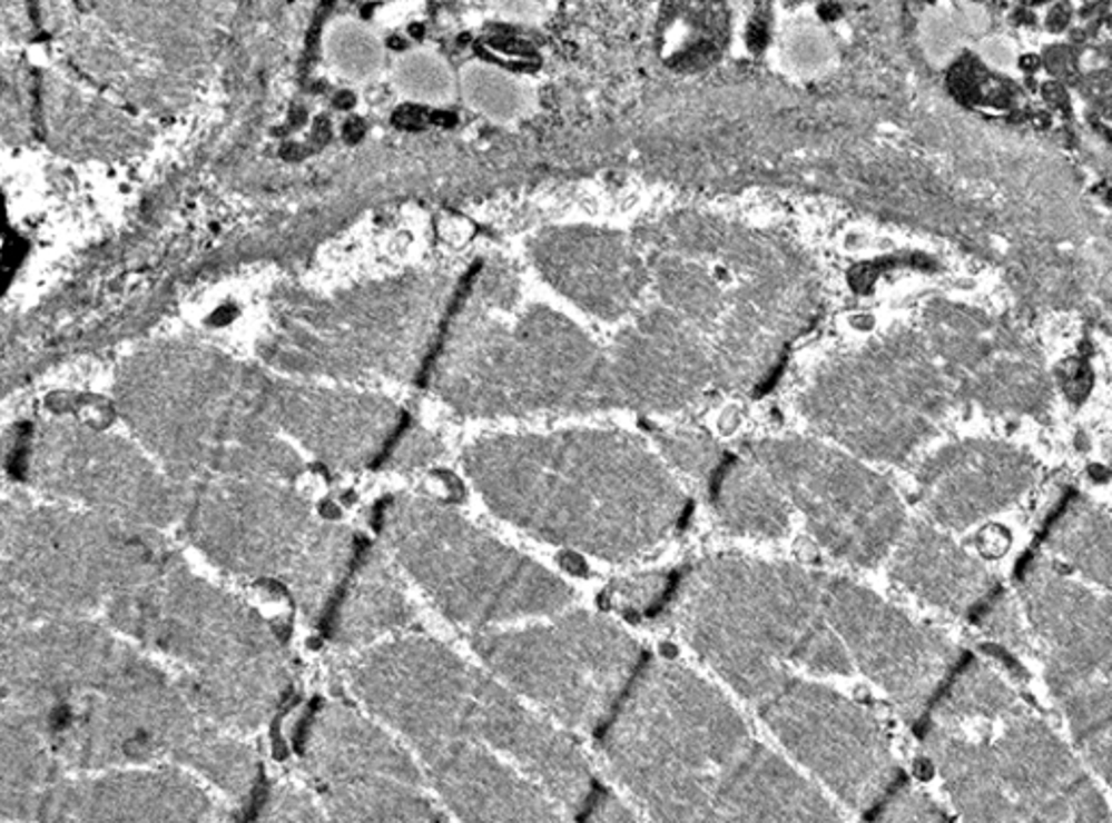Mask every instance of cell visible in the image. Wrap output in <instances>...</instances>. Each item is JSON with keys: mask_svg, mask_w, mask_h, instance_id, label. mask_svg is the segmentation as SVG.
I'll return each instance as SVG.
<instances>
[{"mask_svg": "<svg viewBox=\"0 0 1112 823\" xmlns=\"http://www.w3.org/2000/svg\"><path fill=\"white\" fill-rule=\"evenodd\" d=\"M175 552L157 528L7 492L0 524L2 628L102 615Z\"/></svg>", "mask_w": 1112, "mask_h": 823, "instance_id": "obj_9", "label": "cell"}, {"mask_svg": "<svg viewBox=\"0 0 1112 823\" xmlns=\"http://www.w3.org/2000/svg\"><path fill=\"white\" fill-rule=\"evenodd\" d=\"M1039 472L1034 458L1008 444L958 442L919 465L917 500L928 522L963 533L1020 503L1036 485Z\"/></svg>", "mask_w": 1112, "mask_h": 823, "instance_id": "obj_21", "label": "cell"}, {"mask_svg": "<svg viewBox=\"0 0 1112 823\" xmlns=\"http://www.w3.org/2000/svg\"><path fill=\"white\" fill-rule=\"evenodd\" d=\"M483 665L570 731L600 728L641 665V647L609 617L572 611L543 624L472 635Z\"/></svg>", "mask_w": 1112, "mask_h": 823, "instance_id": "obj_13", "label": "cell"}, {"mask_svg": "<svg viewBox=\"0 0 1112 823\" xmlns=\"http://www.w3.org/2000/svg\"><path fill=\"white\" fill-rule=\"evenodd\" d=\"M264 400L289 437L337 472L378 467L394 446L398 413L381 400L303 387H269Z\"/></svg>", "mask_w": 1112, "mask_h": 823, "instance_id": "obj_24", "label": "cell"}, {"mask_svg": "<svg viewBox=\"0 0 1112 823\" xmlns=\"http://www.w3.org/2000/svg\"><path fill=\"white\" fill-rule=\"evenodd\" d=\"M826 615L865 678L878 686L906 722L922 720L958 665L961 652L858 583L821 574Z\"/></svg>", "mask_w": 1112, "mask_h": 823, "instance_id": "obj_18", "label": "cell"}, {"mask_svg": "<svg viewBox=\"0 0 1112 823\" xmlns=\"http://www.w3.org/2000/svg\"><path fill=\"white\" fill-rule=\"evenodd\" d=\"M659 455L671 467L676 478L693 489H707L712 476L721 472V450L707 435L673 433L659 437Z\"/></svg>", "mask_w": 1112, "mask_h": 823, "instance_id": "obj_34", "label": "cell"}, {"mask_svg": "<svg viewBox=\"0 0 1112 823\" xmlns=\"http://www.w3.org/2000/svg\"><path fill=\"white\" fill-rule=\"evenodd\" d=\"M880 822H945V811L924 791L902 784L890 789L878 809Z\"/></svg>", "mask_w": 1112, "mask_h": 823, "instance_id": "obj_37", "label": "cell"}, {"mask_svg": "<svg viewBox=\"0 0 1112 823\" xmlns=\"http://www.w3.org/2000/svg\"><path fill=\"white\" fill-rule=\"evenodd\" d=\"M440 391L470 415L589 413L618 405L609 359L550 311L463 335L440 374Z\"/></svg>", "mask_w": 1112, "mask_h": 823, "instance_id": "obj_12", "label": "cell"}, {"mask_svg": "<svg viewBox=\"0 0 1112 823\" xmlns=\"http://www.w3.org/2000/svg\"><path fill=\"white\" fill-rule=\"evenodd\" d=\"M757 708L791 758L847 811L876 809L895 786L889 734L865 706L830 686L794 676Z\"/></svg>", "mask_w": 1112, "mask_h": 823, "instance_id": "obj_17", "label": "cell"}, {"mask_svg": "<svg viewBox=\"0 0 1112 823\" xmlns=\"http://www.w3.org/2000/svg\"><path fill=\"white\" fill-rule=\"evenodd\" d=\"M748 457L769 472L815 542L835 558L852 567H876L889 558L908 522L883 474L806 437L758 442Z\"/></svg>", "mask_w": 1112, "mask_h": 823, "instance_id": "obj_15", "label": "cell"}, {"mask_svg": "<svg viewBox=\"0 0 1112 823\" xmlns=\"http://www.w3.org/2000/svg\"><path fill=\"white\" fill-rule=\"evenodd\" d=\"M587 817L591 822H634L637 811H632L613 793H600L596 800L589 802Z\"/></svg>", "mask_w": 1112, "mask_h": 823, "instance_id": "obj_41", "label": "cell"}, {"mask_svg": "<svg viewBox=\"0 0 1112 823\" xmlns=\"http://www.w3.org/2000/svg\"><path fill=\"white\" fill-rule=\"evenodd\" d=\"M463 465L491 513L537 539L630 561L678 528L687 496L661 455L622 430L498 435Z\"/></svg>", "mask_w": 1112, "mask_h": 823, "instance_id": "obj_3", "label": "cell"}, {"mask_svg": "<svg viewBox=\"0 0 1112 823\" xmlns=\"http://www.w3.org/2000/svg\"><path fill=\"white\" fill-rule=\"evenodd\" d=\"M924 752L967 822H1109L1095 777L1006 674L967 661L928 708Z\"/></svg>", "mask_w": 1112, "mask_h": 823, "instance_id": "obj_5", "label": "cell"}, {"mask_svg": "<svg viewBox=\"0 0 1112 823\" xmlns=\"http://www.w3.org/2000/svg\"><path fill=\"white\" fill-rule=\"evenodd\" d=\"M669 626L712 672L757 706L804 672H856L826 608L821 574L791 563L712 556L680 581Z\"/></svg>", "mask_w": 1112, "mask_h": 823, "instance_id": "obj_7", "label": "cell"}, {"mask_svg": "<svg viewBox=\"0 0 1112 823\" xmlns=\"http://www.w3.org/2000/svg\"><path fill=\"white\" fill-rule=\"evenodd\" d=\"M68 774L52 747L18 708L0 704V822Z\"/></svg>", "mask_w": 1112, "mask_h": 823, "instance_id": "obj_33", "label": "cell"}, {"mask_svg": "<svg viewBox=\"0 0 1112 823\" xmlns=\"http://www.w3.org/2000/svg\"><path fill=\"white\" fill-rule=\"evenodd\" d=\"M669 581L666 574H637L628 576L611 585L609 602L620 611L643 613L659 604V599L668 592Z\"/></svg>", "mask_w": 1112, "mask_h": 823, "instance_id": "obj_38", "label": "cell"}, {"mask_svg": "<svg viewBox=\"0 0 1112 823\" xmlns=\"http://www.w3.org/2000/svg\"><path fill=\"white\" fill-rule=\"evenodd\" d=\"M600 756L657 822H842L846 809L760 743L739 711L676 661L632 681Z\"/></svg>", "mask_w": 1112, "mask_h": 823, "instance_id": "obj_2", "label": "cell"}, {"mask_svg": "<svg viewBox=\"0 0 1112 823\" xmlns=\"http://www.w3.org/2000/svg\"><path fill=\"white\" fill-rule=\"evenodd\" d=\"M1015 585L1043 672L1112 678L1111 594L1045 549L1025 558Z\"/></svg>", "mask_w": 1112, "mask_h": 823, "instance_id": "obj_20", "label": "cell"}, {"mask_svg": "<svg viewBox=\"0 0 1112 823\" xmlns=\"http://www.w3.org/2000/svg\"><path fill=\"white\" fill-rule=\"evenodd\" d=\"M800 409L815 430L854 455L902 463L928 439L941 398L917 350L889 341L819 367L801 391Z\"/></svg>", "mask_w": 1112, "mask_h": 823, "instance_id": "obj_14", "label": "cell"}, {"mask_svg": "<svg viewBox=\"0 0 1112 823\" xmlns=\"http://www.w3.org/2000/svg\"><path fill=\"white\" fill-rule=\"evenodd\" d=\"M974 622L988 639L1002 645L1006 652L1030 654L1034 650V639L1020 599L1002 594L1000 589H995L974 611Z\"/></svg>", "mask_w": 1112, "mask_h": 823, "instance_id": "obj_35", "label": "cell"}, {"mask_svg": "<svg viewBox=\"0 0 1112 823\" xmlns=\"http://www.w3.org/2000/svg\"><path fill=\"white\" fill-rule=\"evenodd\" d=\"M543 276L580 309L620 318L641 289V266L632 248L611 232L591 229L554 230L539 241Z\"/></svg>", "mask_w": 1112, "mask_h": 823, "instance_id": "obj_26", "label": "cell"}, {"mask_svg": "<svg viewBox=\"0 0 1112 823\" xmlns=\"http://www.w3.org/2000/svg\"><path fill=\"white\" fill-rule=\"evenodd\" d=\"M326 615L331 647L348 658L376 643L409 635L420 622L417 608L385 548L358 549L355 565Z\"/></svg>", "mask_w": 1112, "mask_h": 823, "instance_id": "obj_27", "label": "cell"}, {"mask_svg": "<svg viewBox=\"0 0 1112 823\" xmlns=\"http://www.w3.org/2000/svg\"><path fill=\"white\" fill-rule=\"evenodd\" d=\"M102 619L159 658L194 706L235 734L262 731L294 691V661L266 617L175 552Z\"/></svg>", "mask_w": 1112, "mask_h": 823, "instance_id": "obj_6", "label": "cell"}, {"mask_svg": "<svg viewBox=\"0 0 1112 823\" xmlns=\"http://www.w3.org/2000/svg\"><path fill=\"white\" fill-rule=\"evenodd\" d=\"M1043 674L1082 763L1112 793V678Z\"/></svg>", "mask_w": 1112, "mask_h": 823, "instance_id": "obj_30", "label": "cell"}, {"mask_svg": "<svg viewBox=\"0 0 1112 823\" xmlns=\"http://www.w3.org/2000/svg\"><path fill=\"white\" fill-rule=\"evenodd\" d=\"M609 369L618 405L641 412L685 409L717 383L711 348L671 314H655L622 333Z\"/></svg>", "mask_w": 1112, "mask_h": 823, "instance_id": "obj_22", "label": "cell"}, {"mask_svg": "<svg viewBox=\"0 0 1112 823\" xmlns=\"http://www.w3.org/2000/svg\"><path fill=\"white\" fill-rule=\"evenodd\" d=\"M348 693L413 750L488 747L541 786L563 815H580L593 791L579 747L504 685L442 641L415 633L344 658Z\"/></svg>", "mask_w": 1112, "mask_h": 823, "instance_id": "obj_4", "label": "cell"}, {"mask_svg": "<svg viewBox=\"0 0 1112 823\" xmlns=\"http://www.w3.org/2000/svg\"><path fill=\"white\" fill-rule=\"evenodd\" d=\"M785 54L798 72H819L824 66H828L833 57V47L824 31L813 27H800L794 33H789L785 42Z\"/></svg>", "mask_w": 1112, "mask_h": 823, "instance_id": "obj_39", "label": "cell"}, {"mask_svg": "<svg viewBox=\"0 0 1112 823\" xmlns=\"http://www.w3.org/2000/svg\"><path fill=\"white\" fill-rule=\"evenodd\" d=\"M226 800V797H224ZM178 765L63 774L7 822H224L239 811Z\"/></svg>", "mask_w": 1112, "mask_h": 823, "instance_id": "obj_19", "label": "cell"}, {"mask_svg": "<svg viewBox=\"0 0 1112 823\" xmlns=\"http://www.w3.org/2000/svg\"><path fill=\"white\" fill-rule=\"evenodd\" d=\"M301 767L313 793L387 782L429 786L415 752L374 715L324 702L301 738Z\"/></svg>", "mask_w": 1112, "mask_h": 823, "instance_id": "obj_23", "label": "cell"}, {"mask_svg": "<svg viewBox=\"0 0 1112 823\" xmlns=\"http://www.w3.org/2000/svg\"><path fill=\"white\" fill-rule=\"evenodd\" d=\"M18 450L20 480L42 498L157 531L180 522L187 485L122 437L46 424Z\"/></svg>", "mask_w": 1112, "mask_h": 823, "instance_id": "obj_16", "label": "cell"}, {"mask_svg": "<svg viewBox=\"0 0 1112 823\" xmlns=\"http://www.w3.org/2000/svg\"><path fill=\"white\" fill-rule=\"evenodd\" d=\"M390 453L392 455L385 458L383 463L392 465L398 472H411V469H420V467H424L431 460L440 457V446L431 437L420 435V437H413V439L404 442L402 446L401 444L392 446Z\"/></svg>", "mask_w": 1112, "mask_h": 823, "instance_id": "obj_40", "label": "cell"}, {"mask_svg": "<svg viewBox=\"0 0 1112 823\" xmlns=\"http://www.w3.org/2000/svg\"><path fill=\"white\" fill-rule=\"evenodd\" d=\"M122 407L148 455L178 483L223 476L296 483L305 469L269 426L262 387L218 361L148 359L129 374Z\"/></svg>", "mask_w": 1112, "mask_h": 823, "instance_id": "obj_10", "label": "cell"}, {"mask_svg": "<svg viewBox=\"0 0 1112 823\" xmlns=\"http://www.w3.org/2000/svg\"><path fill=\"white\" fill-rule=\"evenodd\" d=\"M447 815L463 822H559L563 811L513 763L488 747L435 745L415 752Z\"/></svg>", "mask_w": 1112, "mask_h": 823, "instance_id": "obj_25", "label": "cell"}, {"mask_svg": "<svg viewBox=\"0 0 1112 823\" xmlns=\"http://www.w3.org/2000/svg\"><path fill=\"white\" fill-rule=\"evenodd\" d=\"M253 815L262 822H328L312 786L292 782L274 784L255 804Z\"/></svg>", "mask_w": 1112, "mask_h": 823, "instance_id": "obj_36", "label": "cell"}, {"mask_svg": "<svg viewBox=\"0 0 1112 823\" xmlns=\"http://www.w3.org/2000/svg\"><path fill=\"white\" fill-rule=\"evenodd\" d=\"M2 702L18 708L68 774L178 765L242 813L255 809L262 761L178 686L170 670L94 617L2 628Z\"/></svg>", "mask_w": 1112, "mask_h": 823, "instance_id": "obj_1", "label": "cell"}, {"mask_svg": "<svg viewBox=\"0 0 1112 823\" xmlns=\"http://www.w3.org/2000/svg\"><path fill=\"white\" fill-rule=\"evenodd\" d=\"M887 561L890 578L902 589L952 615H974L997 589L978 558L928 519L906 524Z\"/></svg>", "mask_w": 1112, "mask_h": 823, "instance_id": "obj_28", "label": "cell"}, {"mask_svg": "<svg viewBox=\"0 0 1112 823\" xmlns=\"http://www.w3.org/2000/svg\"><path fill=\"white\" fill-rule=\"evenodd\" d=\"M1043 549L1112 595V519L1084 496H1069L1043 533Z\"/></svg>", "mask_w": 1112, "mask_h": 823, "instance_id": "obj_32", "label": "cell"}, {"mask_svg": "<svg viewBox=\"0 0 1112 823\" xmlns=\"http://www.w3.org/2000/svg\"><path fill=\"white\" fill-rule=\"evenodd\" d=\"M730 13L724 0H663L657 47L676 72H702L726 52Z\"/></svg>", "mask_w": 1112, "mask_h": 823, "instance_id": "obj_31", "label": "cell"}, {"mask_svg": "<svg viewBox=\"0 0 1112 823\" xmlns=\"http://www.w3.org/2000/svg\"><path fill=\"white\" fill-rule=\"evenodd\" d=\"M715 515L724 531L750 539H780L791 526V506L778 483L752 457L719 472Z\"/></svg>", "mask_w": 1112, "mask_h": 823, "instance_id": "obj_29", "label": "cell"}, {"mask_svg": "<svg viewBox=\"0 0 1112 823\" xmlns=\"http://www.w3.org/2000/svg\"><path fill=\"white\" fill-rule=\"evenodd\" d=\"M383 548L447 622L474 633L550 617L574 592L456 508L422 494H398L378 515Z\"/></svg>", "mask_w": 1112, "mask_h": 823, "instance_id": "obj_11", "label": "cell"}, {"mask_svg": "<svg viewBox=\"0 0 1112 823\" xmlns=\"http://www.w3.org/2000/svg\"><path fill=\"white\" fill-rule=\"evenodd\" d=\"M185 485L183 539L218 572L283 595L307 622L324 624L358 556L353 531L289 480L223 476Z\"/></svg>", "mask_w": 1112, "mask_h": 823, "instance_id": "obj_8", "label": "cell"}]
</instances>
